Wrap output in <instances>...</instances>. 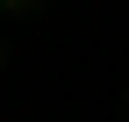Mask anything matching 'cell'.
I'll return each instance as SVG.
<instances>
[{
	"label": "cell",
	"instance_id": "cell-1",
	"mask_svg": "<svg viewBox=\"0 0 129 122\" xmlns=\"http://www.w3.org/2000/svg\"><path fill=\"white\" fill-rule=\"evenodd\" d=\"M43 0H0V14H36Z\"/></svg>",
	"mask_w": 129,
	"mask_h": 122
},
{
	"label": "cell",
	"instance_id": "cell-2",
	"mask_svg": "<svg viewBox=\"0 0 129 122\" xmlns=\"http://www.w3.org/2000/svg\"><path fill=\"white\" fill-rule=\"evenodd\" d=\"M0 65H7V43H0Z\"/></svg>",
	"mask_w": 129,
	"mask_h": 122
},
{
	"label": "cell",
	"instance_id": "cell-3",
	"mask_svg": "<svg viewBox=\"0 0 129 122\" xmlns=\"http://www.w3.org/2000/svg\"><path fill=\"white\" fill-rule=\"evenodd\" d=\"M72 122H93V115H72Z\"/></svg>",
	"mask_w": 129,
	"mask_h": 122
}]
</instances>
